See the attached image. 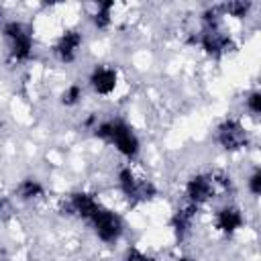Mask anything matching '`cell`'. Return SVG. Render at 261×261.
Returning a JSON list of instances; mask_svg holds the SVG:
<instances>
[{"label":"cell","mask_w":261,"mask_h":261,"mask_svg":"<svg viewBox=\"0 0 261 261\" xmlns=\"http://www.w3.org/2000/svg\"><path fill=\"white\" fill-rule=\"evenodd\" d=\"M94 135L110 145L116 147L118 153L133 159L139 153V139L133 133V128L122 120H104L94 126Z\"/></svg>","instance_id":"6da1fadb"},{"label":"cell","mask_w":261,"mask_h":261,"mask_svg":"<svg viewBox=\"0 0 261 261\" xmlns=\"http://www.w3.org/2000/svg\"><path fill=\"white\" fill-rule=\"evenodd\" d=\"M247 188H249V192L253 196H259L261 194V171L259 169H253V173L247 179Z\"/></svg>","instance_id":"ac0fdd59"},{"label":"cell","mask_w":261,"mask_h":261,"mask_svg":"<svg viewBox=\"0 0 261 261\" xmlns=\"http://www.w3.org/2000/svg\"><path fill=\"white\" fill-rule=\"evenodd\" d=\"M222 16L228 14V16H234V18H243L247 16V12L251 10V2H243V0H234V2H226V4H220L218 6Z\"/></svg>","instance_id":"9a60e30c"},{"label":"cell","mask_w":261,"mask_h":261,"mask_svg":"<svg viewBox=\"0 0 261 261\" xmlns=\"http://www.w3.org/2000/svg\"><path fill=\"white\" fill-rule=\"evenodd\" d=\"M96 232V237L102 243H114L118 241V237L122 234V220L118 214H114L112 210L100 206L88 220Z\"/></svg>","instance_id":"5b68a950"},{"label":"cell","mask_w":261,"mask_h":261,"mask_svg":"<svg viewBox=\"0 0 261 261\" xmlns=\"http://www.w3.org/2000/svg\"><path fill=\"white\" fill-rule=\"evenodd\" d=\"M0 18H2V8H0Z\"/></svg>","instance_id":"44dd1931"},{"label":"cell","mask_w":261,"mask_h":261,"mask_svg":"<svg viewBox=\"0 0 261 261\" xmlns=\"http://www.w3.org/2000/svg\"><path fill=\"white\" fill-rule=\"evenodd\" d=\"M82 100V86L80 84H71L61 92V104L65 106H75Z\"/></svg>","instance_id":"2e32d148"},{"label":"cell","mask_w":261,"mask_h":261,"mask_svg":"<svg viewBox=\"0 0 261 261\" xmlns=\"http://www.w3.org/2000/svg\"><path fill=\"white\" fill-rule=\"evenodd\" d=\"M196 208H198L196 204H188V206H181V208L173 214V218H171V226H173L177 239H184V237L188 234V230L192 228L194 218H196Z\"/></svg>","instance_id":"7c38bea8"},{"label":"cell","mask_w":261,"mask_h":261,"mask_svg":"<svg viewBox=\"0 0 261 261\" xmlns=\"http://www.w3.org/2000/svg\"><path fill=\"white\" fill-rule=\"evenodd\" d=\"M82 43H84L82 33L69 29L57 39V43L53 45V53L61 63H71V61H75V57L82 49Z\"/></svg>","instance_id":"52a82bcc"},{"label":"cell","mask_w":261,"mask_h":261,"mask_svg":"<svg viewBox=\"0 0 261 261\" xmlns=\"http://www.w3.org/2000/svg\"><path fill=\"white\" fill-rule=\"evenodd\" d=\"M196 41L212 57H218V55H222V53H226V51H230L234 47L232 39L228 35H222L218 29H202Z\"/></svg>","instance_id":"ba28073f"},{"label":"cell","mask_w":261,"mask_h":261,"mask_svg":"<svg viewBox=\"0 0 261 261\" xmlns=\"http://www.w3.org/2000/svg\"><path fill=\"white\" fill-rule=\"evenodd\" d=\"M2 35L8 43V53L14 61H27L33 53V35L31 31L18 22V20H8L2 24Z\"/></svg>","instance_id":"3957f363"},{"label":"cell","mask_w":261,"mask_h":261,"mask_svg":"<svg viewBox=\"0 0 261 261\" xmlns=\"http://www.w3.org/2000/svg\"><path fill=\"white\" fill-rule=\"evenodd\" d=\"M122 261H155V259H153L151 255H147V253L139 251L137 247H130V249H126V253H124Z\"/></svg>","instance_id":"d6986e66"},{"label":"cell","mask_w":261,"mask_h":261,"mask_svg":"<svg viewBox=\"0 0 261 261\" xmlns=\"http://www.w3.org/2000/svg\"><path fill=\"white\" fill-rule=\"evenodd\" d=\"M16 196L24 202H31V200H37L43 196V186L35 179V177H24L18 186H16Z\"/></svg>","instance_id":"4fadbf2b"},{"label":"cell","mask_w":261,"mask_h":261,"mask_svg":"<svg viewBox=\"0 0 261 261\" xmlns=\"http://www.w3.org/2000/svg\"><path fill=\"white\" fill-rule=\"evenodd\" d=\"M6 206H8V204H6V200H4L2 196H0V216H2L4 212H6Z\"/></svg>","instance_id":"ffe728a7"},{"label":"cell","mask_w":261,"mask_h":261,"mask_svg":"<svg viewBox=\"0 0 261 261\" xmlns=\"http://www.w3.org/2000/svg\"><path fill=\"white\" fill-rule=\"evenodd\" d=\"M216 141L226 151H241L249 145V133L237 118H226L216 128Z\"/></svg>","instance_id":"8992f818"},{"label":"cell","mask_w":261,"mask_h":261,"mask_svg":"<svg viewBox=\"0 0 261 261\" xmlns=\"http://www.w3.org/2000/svg\"><path fill=\"white\" fill-rule=\"evenodd\" d=\"M245 106H247V110L251 112V114H261V94L259 92H251L249 96H247V100H245Z\"/></svg>","instance_id":"e0dca14e"},{"label":"cell","mask_w":261,"mask_h":261,"mask_svg":"<svg viewBox=\"0 0 261 261\" xmlns=\"http://www.w3.org/2000/svg\"><path fill=\"white\" fill-rule=\"evenodd\" d=\"M112 8H114V2H98L96 4V12L92 14V22H94L96 29L104 31V29L110 27V22H112V16H110Z\"/></svg>","instance_id":"5bb4252c"},{"label":"cell","mask_w":261,"mask_h":261,"mask_svg":"<svg viewBox=\"0 0 261 261\" xmlns=\"http://www.w3.org/2000/svg\"><path fill=\"white\" fill-rule=\"evenodd\" d=\"M230 177H226L224 173H198L194 177L188 179L186 184V196L190 200V204H204L208 200H212L218 192L228 190Z\"/></svg>","instance_id":"7a4b0ae2"},{"label":"cell","mask_w":261,"mask_h":261,"mask_svg":"<svg viewBox=\"0 0 261 261\" xmlns=\"http://www.w3.org/2000/svg\"><path fill=\"white\" fill-rule=\"evenodd\" d=\"M245 224V218H243V212L241 208L237 206H222L218 212H216V228L224 234H232L237 232L241 226Z\"/></svg>","instance_id":"30bf717a"},{"label":"cell","mask_w":261,"mask_h":261,"mask_svg":"<svg viewBox=\"0 0 261 261\" xmlns=\"http://www.w3.org/2000/svg\"><path fill=\"white\" fill-rule=\"evenodd\" d=\"M118 186H120L122 194L133 202H149L157 196V188L149 179L139 177L130 167H120Z\"/></svg>","instance_id":"277c9868"},{"label":"cell","mask_w":261,"mask_h":261,"mask_svg":"<svg viewBox=\"0 0 261 261\" xmlns=\"http://www.w3.org/2000/svg\"><path fill=\"white\" fill-rule=\"evenodd\" d=\"M116 84H118V73L114 67L96 65L90 73V86L100 96H110L116 90Z\"/></svg>","instance_id":"9c48e42d"},{"label":"cell","mask_w":261,"mask_h":261,"mask_svg":"<svg viewBox=\"0 0 261 261\" xmlns=\"http://www.w3.org/2000/svg\"><path fill=\"white\" fill-rule=\"evenodd\" d=\"M100 206H102V204H100L94 196H90V194H86V192H75V194H71V196H69V202H67V208H69L73 214L82 216L84 220H90V216H92Z\"/></svg>","instance_id":"8fae6325"}]
</instances>
